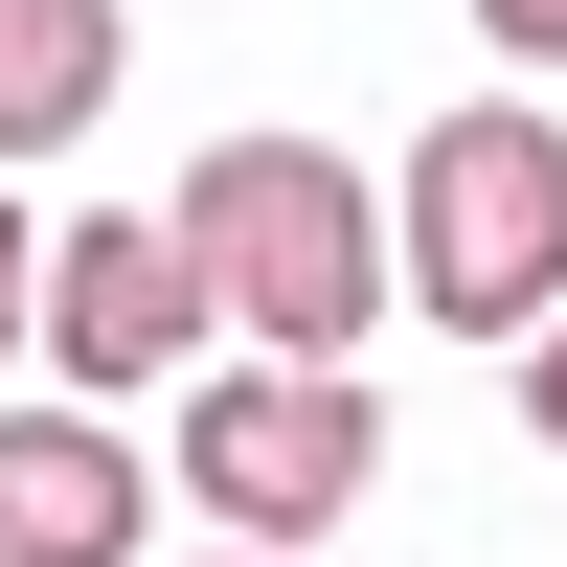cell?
Listing matches in <instances>:
<instances>
[{
	"label": "cell",
	"instance_id": "ba28073f",
	"mask_svg": "<svg viewBox=\"0 0 567 567\" xmlns=\"http://www.w3.org/2000/svg\"><path fill=\"white\" fill-rule=\"evenodd\" d=\"M23 318H45V250H23V205H0V363H23Z\"/></svg>",
	"mask_w": 567,
	"mask_h": 567
},
{
	"label": "cell",
	"instance_id": "52a82bcc",
	"mask_svg": "<svg viewBox=\"0 0 567 567\" xmlns=\"http://www.w3.org/2000/svg\"><path fill=\"white\" fill-rule=\"evenodd\" d=\"M523 432H545V454H567V296H545V318H523Z\"/></svg>",
	"mask_w": 567,
	"mask_h": 567
},
{
	"label": "cell",
	"instance_id": "7a4b0ae2",
	"mask_svg": "<svg viewBox=\"0 0 567 567\" xmlns=\"http://www.w3.org/2000/svg\"><path fill=\"white\" fill-rule=\"evenodd\" d=\"M409 318H454V341H523L567 296V136L545 114H432L409 136V227H386Z\"/></svg>",
	"mask_w": 567,
	"mask_h": 567
},
{
	"label": "cell",
	"instance_id": "5b68a950",
	"mask_svg": "<svg viewBox=\"0 0 567 567\" xmlns=\"http://www.w3.org/2000/svg\"><path fill=\"white\" fill-rule=\"evenodd\" d=\"M159 454L91 432V409H0V567H136L159 545Z\"/></svg>",
	"mask_w": 567,
	"mask_h": 567
},
{
	"label": "cell",
	"instance_id": "277c9868",
	"mask_svg": "<svg viewBox=\"0 0 567 567\" xmlns=\"http://www.w3.org/2000/svg\"><path fill=\"white\" fill-rule=\"evenodd\" d=\"M227 341L205 250H182V205H91L69 250H45V363L69 386H182V363Z\"/></svg>",
	"mask_w": 567,
	"mask_h": 567
},
{
	"label": "cell",
	"instance_id": "6da1fadb",
	"mask_svg": "<svg viewBox=\"0 0 567 567\" xmlns=\"http://www.w3.org/2000/svg\"><path fill=\"white\" fill-rule=\"evenodd\" d=\"M182 250H205L227 341H272V363H363V318H386V182H363L341 136H205Z\"/></svg>",
	"mask_w": 567,
	"mask_h": 567
},
{
	"label": "cell",
	"instance_id": "30bf717a",
	"mask_svg": "<svg viewBox=\"0 0 567 567\" xmlns=\"http://www.w3.org/2000/svg\"><path fill=\"white\" fill-rule=\"evenodd\" d=\"M205 567H296V545H205Z\"/></svg>",
	"mask_w": 567,
	"mask_h": 567
},
{
	"label": "cell",
	"instance_id": "9c48e42d",
	"mask_svg": "<svg viewBox=\"0 0 567 567\" xmlns=\"http://www.w3.org/2000/svg\"><path fill=\"white\" fill-rule=\"evenodd\" d=\"M477 23H499V45H523V69H567V0H477Z\"/></svg>",
	"mask_w": 567,
	"mask_h": 567
},
{
	"label": "cell",
	"instance_id": "8992f818",
	"mask_svg": "<svg viewBox=\"0 0 567 567\" xmlns=\"http://www.w3.org/2000/svg\"><path fill=\"white\" fill-rule=\"evenodd\" d=\"M114 69H136L114 0H0V159H69V136L114 114Z\"/></svg>",
	"mask_w": 567,
	"mask_h": 567
},
{
	"label": "cell",
	"instance_id": "3957f363",
	"mask_svg": "<svg viewBox=\"0 0 567 567\" xmlns=\"http://www.w3.org/2000/svg\"><path fill=\"white\" fill-rule=\"evenodd\" d=\"M159 477L205 499L227 545H318L363 477H386V409H363V363H272V341L227 363V341H205V363H182V454H159Z\"/></svg>",
	"mask_w": 567,
	"mask_h": 567
}]
</instances>
